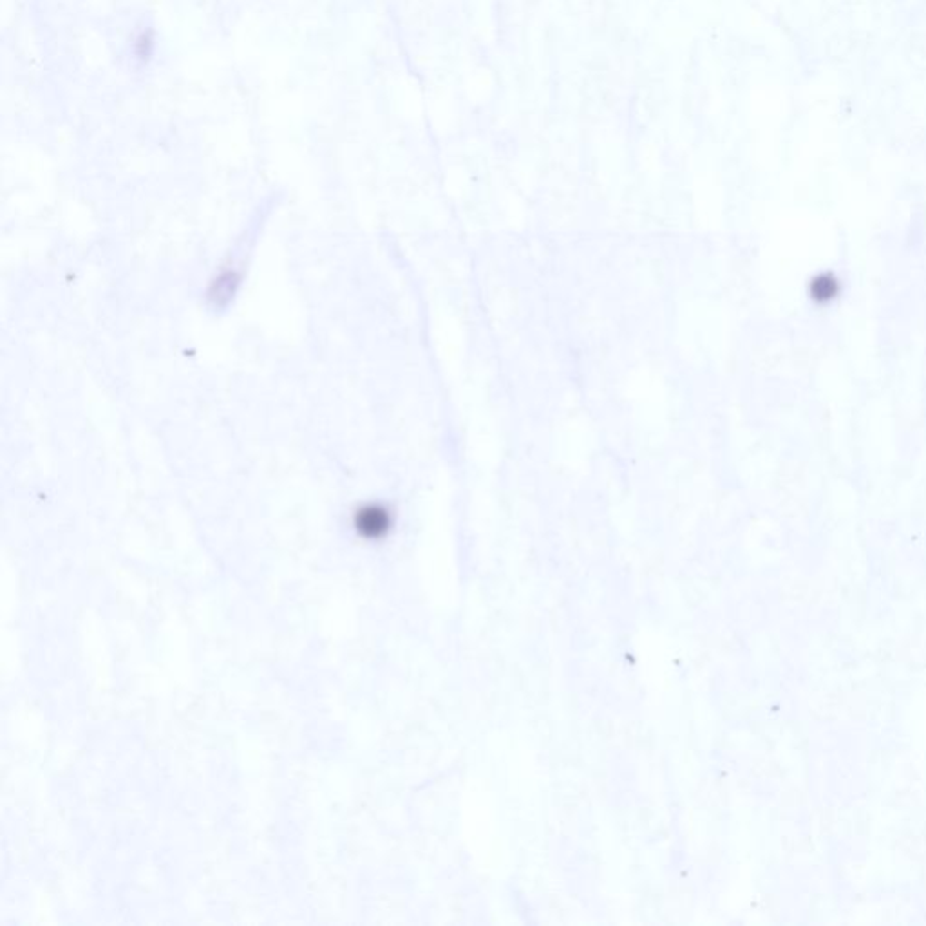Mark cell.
Listing matches in <instances>:
<instances>
[{"label":"cell","mask_w":926,"mask_h":926,"mask_svg":"<svg viewBox=\"0 0 926 926\" xmlns=\"http://www.w3.org/2000/svg\"><path fill=\"white\" fill-rule=\"evenodd\" d=\"M357 523H358V530L362 534H366L367 538H380L388 532L391 519L386 510L369 507L366 510H360Z\"/></svg>","instance_id":"cell-1"}]
</instances>
